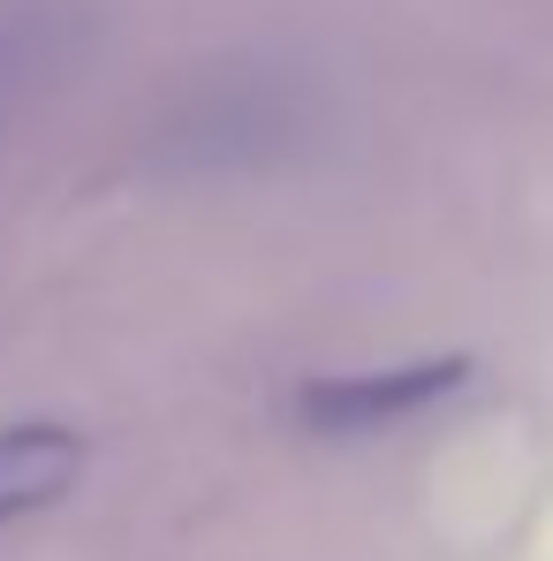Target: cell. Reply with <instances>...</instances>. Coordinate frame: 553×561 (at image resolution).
<instances>
[{"instance_id": "1", "label": "cell", "mask_w": 553, "mask_h": 561, "mask_svg": "<svg viewBox=\"0 0 553 561\" xmlns=\"http://www.w3.org/2000/svg\"><path fill=\"white\" fill-rule=\"evenodd\" d=\"M303 137H311V84L280 61L228 54L160 99V114L145 129V168L175 175V183L266 175L303 152Z\"/></svg>"}, {"instance_id": "2", "label": "cell", "mask_w": 553, "mask_h": 561, "mask_svg": "<svg viewBox=\"0 0 553 561\" xmlns=\"http://www.w3.org/2000/svg\"><path fill=\"white\" fill-rule=\"evenodd\" d=\"M106 0H0V145L84 77L106 38Z\"/></svg>"}, {"instance_id": "3", "label": "cell", "mask_w": 553, "mask_h": 561, "mask_svg": "<svg viewBox=\"0 0 553 561\" xmlns=\"http://www.w3.org/2000/svg\"><path fill=\"white\" fill-rule=\"evenodd\" d=\"M470 357H417V365H379V373H319L296 387V425L311 440H371L394 433L425 410H440L448 394H462Z\"/></svg>"}, {"instance_id": "4", "label": "cell", "mask_w": 553, "mask_h": 561, "mask_svg": "<svg viewBox=\"0 0 553 561\" xmlns=\"http://www.w3.org/2000/svg\"><path fill=\"white\" fill-rule=\"evenodd\" d=\"M92 463V440L61 417H23V425H0V531L61 508L77 493V478Z\"/></svg>"}]
</instances>
